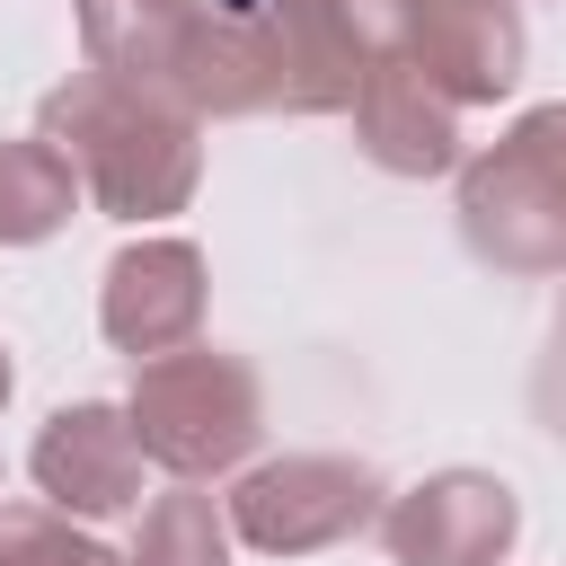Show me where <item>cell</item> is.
<instances>
[{
	"label": "cell",
	"instance_id": "obj_1",
	"mask_svg": "<svg viewBox=\"0 0 566 566\" xmlns=\"http://www.w3.org/2000/svg\"><path fill=\"white\" fill-rule=\"evenodd\" d=\"M44 133L62 142V159H80V177L97 186L106 212H168L195 186V133L186 115H168L159 97L124 88V80H71L44 106Z\"/></svg>",
	"mask_w": 566,
	"mask_h": 566
},
{
	"label": "cell",
	"instance_id": "obj_2",
	"mask_svg": "<svg viewBox=\"0 0 566 566\" xmlns=\"http://www.w3.org/2000/svg\"><path fill=\"white\" fill-rule=\"evenodd\" d=\"M469 239L504 265H548L566 256V106L531 115L486 168H469Z\"/></svg>",
	"mask_w": 566,
	"mask_h": 566
},
{
	"label": "cell",
	"instance_id": "obj_3",
	"mask_svg": "<svg viewBox=\"0 0 566 566\" xmlns=\"http://www.w3.org/2000/svg\"><path fill=\"white\" fill-rule=\"evenodd\" d=\"M133 433L142 451H159L168 469H221L248 451L256 433V389L239 363L221 354H177V363H150L142 371V398H133Z\"/></svg>",
	"mask_w": 566,
	"mask_h": 566
},
{
	"label": "cell",
	"instance_id": "obj_4",
	"mask_svg": "<svg viewBox=\"0 0 566 566\" xmlns=\"http://www.w3.org/2000/svg\"><path fill=\"white\" fill-rule=\"evenodd\" d=\"M354 522H371V478L345 460H283L239 486V531L256 548H318Z\"/></svg>",
	"mask_w": 566,
	"mask_h": 566
},
{
	"label": "cell",
	"instance_id": "obj_5",
	"mask_svg": "<svg viewBox=\"0 0 566 566\" xmlns=\"http://www.w3.org/2000/svg\"><path fill=\"white\" fill-rule=\"evenodd\" d=\"M407 44L442 97H495L522 71V18L504 0H416Z\"/></svg>",
	"mask_w": 566,
	"mask_h": 566
},
{
	"label": "cell",
	"instance_id": "obj_6",
	"mask_svg": "<svg viewBox=\"0 0 566 566\" xmlns=\"http://www.w3.org/2000/svg\"><path fill=\"white\" fill-rule=\"evenodd\" d=\"M513 539V495L486 478H433L416 504L389 513V548L407 566H486Z\"/></svg>",
	"mask_w": 566,
	"mask_h": 566
},
{
	"label": "cell",
	"instance_id": "obj_7",
	"mask_svg": "<svg viewBox=\"0 0 566 566\" xmlns=\"http://www.w3.org/2000/svg\"><path fill=\"white\" fill-rule=\"evenodd\" d=\"M35 478L80 513H124L133 486H142V433L124 416H106V407H71L35 442Z\"/></svg>",
	"mask_w": 566,
	"mask_h": 566
},
{
	"label": "cell",
	"instance_id": "obj_8",
	"mask_svg": "<svg viewBox=\"0 0 566 566\" xmlns=\"http://www.w3.org/2000/svg\"><path fill=\"white\" fill-rule=\"evenodd\" d=\"M363 133H371V159L380 168H451V97L416 71V62H380L363 80Z\"/></svg>",
	"mask_w": 566,
	"mask_h": 566
},
{
	"label": "cell",
	"instance_id": "obj_9",
	"mask_svg": "<svg viewBox=\"0 0 566 566\" xmlns=\"http://www.w3.org/2000/svg\"><path fill=\"white\" fill-rule=\"evenodd\" d=\"M195 327V256L186 248H142L106 283V336L133 354H159L168 336Z\"/></svg>",
	"mask_w": 566,
	"mask_h": 566
},
{
	"label": "cell",
	"instance_id": "obj_10",
	"mask_svg": "<svg viewBox=\"0 0 566 566\" xmlns=\"http://www.w3.org/2000/svg\"><path fill=\"white\" fill-rule=\"evenodd\" d=\"M88 44L115 80H186V35L195 18L177 0H80Z\"/></svg>",
	"mask_w": 566,
	"mask_h": 566
},
{
	"label": "cell",
	"instance_id": "obj_11",
	"mask_svg": "<svg viewBox=\"0 0 566 566\" xmlns=\"http://www.w3.org/2000/svg\"><path fill=\"white\" fill-rule=\"evenodd\" d=\"M71 212V168L53 150H0V239H44Z\"/></svg>",
	"mask_w": 566,
	"mask_h": 566
},
{
	"label": "cell",
	"instance_id": "obj_12",
	"mask_svg": "<svg viewBox=\"0 0 566 566\" xmlns=\"http://www.w3.org/2000/svg\"><path fill=\"white\" fill-rule=\"evenodd\" d=\"M142 566H221V522L203 495H168L142 522Z\"/></svg>",
	"mask_w": 566,
	"mask_h": 566
},
{
	"label": "cell",
	"instance_id": "obj_13",
	"mask_svg": "<svg viewBox=\"0 0 566 566\" xmlns=\"http://www.w3.org/2000/svg\"><path fill=\"white\" fill-rule=\"evenodd\" d=\"M0 566H115V557L88 548V539H71L44 513H0Z\"/></svg>",
	"mask_w": 566,
	"mask_h": 566
},
{
	"label": "cell",
	"instance_id": "obj_14",
	"mask_svg": "<svg viewBox=\"0 0 566 566\" xmlns=\"http://www.w3.org/2000/svg\"><path fill=\"white\" fill-rule=\"evenodd\" d=\"M0 389H9V363H0Z\"/></svg>",
	"mask_w": 566,
	"mask_h": 566
}]
</instances>
